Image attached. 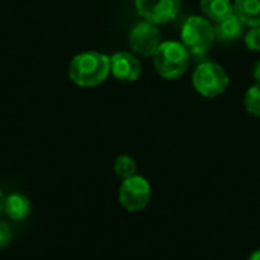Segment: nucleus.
Wrapping results in <instances>:
<instances>
[{
    "label": "nucleus",
    "mask_w": 260,
    "mask_h": 260,
    "mask_svg": "<svg viewBox=\"0 0 260 260\" xmlns=\"http://www.w3.org/2000/svg\"><path fill=\"white\" fill-rule=\"evenodd\" d=\"M244 107L245 110L256 116L260 117V85H251L247 91H245V96H244Z\"/></svg>",
    "instance_id": "14"
},
{
    "label": "nucleus",
    "mask_w": 260,
    "mask_h": 260,
    "mask_svg": "<svg viewBox=\"0 0 260 260\" xmlns=\"http://www.w3.org/2000/svg\"><path fill=\"white\" fill-rule=\"evenodd\" d=\"M11 241H12V230H11V227L6 222L0 221V248L8 247L11 244Z\"/></svg>",
    "instance_id": "16"
},
{
    "label": "nucleus",
    "mask_w": 260,
    "mask_h": 260,
    "mask_svg": "<svg viewBox=\"0 0 260 260\" xmlns=\"http://www.w3.org/2000/svg\"><path fill=\"white\" fill-rule=\"evenodd\" d=\"M233 11L245 26H260V0H235Z\"/></svg>",
    "instance_id": "9"
},
{
    "label": "nucleus",
    "mask_w": 260,
    "mask_h": 260,
    "mask_svg": "<svg viewBox=\"0 0 260 260\" xmlns=\"http://www.w3.org/2000/svg\"><path fill=\"white\" fill-rule=\"evenodd\" d=\"M151 184L142 175H134L122 180L119 189V203L128 212H140L151 201Z\"/></svg>",
    "instance_id": "5"
},
{
    "label": "nucleus",
    "mask_w": 260,
    "mask_h": 260,
    "mask_svg": "<svg viewBox=\"0 0 260 260\" xmlns=\"http://www.w3.org/2000/svg\"><path fill=\"white\" fill-rule=\"evenodd\" d=\"M216 40L210 20L201 15H190L181 27V43L195 56L206 55Z\"/></svg>",
    "instance_id": "3"
},
{
    "label": "nucleus",
    "mask_w": 260,
    "mask_h": 260,
    "mask_svg": "<svg viewBox=\"0 0 260 260\" xmlns=\"http://www.w3.org/2000/svg\"><path fill=\"white\" fill-rule=\"evenodd\" d=\"M110 73L123 82H133L142 75L140 61L129 52H117L110 56Z\"/></svg>",
    "instance_id": "8"
},
{
    "label": "nucleus",
    "mask_w": 260,
    "mask_h": 260,
    "mask_svg": "<svg viewBox=\"0 0 260 260\" xmlns=\"http://www.w3.org/2000/svg\"><path fill=\"white\" fill-rule=\"evenodd\" d=\"M247 260H260V248L254 250V251L248 256V259Z\"/></svg>",
    "instance_id": "18"
},
{
    "label": "nucleus",
    "mask_w": 260,
    "mask_h": 260,
    "mask_svg": "<svg viewBox=\"0 0 260 260\" xmlns=\"http://www.w3.org/2000/svg\"><path fill=\"white\" fill-rule=\"evenodd\" d=\"M244 26L245 24L235 14H232L230 17H227L225 20L216 24L215 27L216 38L221 41H233L244 34Z\"/></svg>",
    "instance_id": "12"
},
{
    "label": "nucleus",
    "mask_w": 260,
    "mask_h": 260,
    "mask_svg": "<svg viewBox=\"0 0 260 260\" xmlns=\"http://www.w3.org/2000/svg\"><path fill=\"white\" fill-rule=\"evenodd\" d=\"M200 8L209 20L216 23L235 14L232 0H201Z\"/></svg>",
    "instance_id": "10"
},
{
    "label": "nucleus",
    "mask_w": 260,
    "mask_h": 260,
    "mask_svg": "<svg viewBox=\"0 0 260 260\" xmlns=\"http://www.w3.org/2000/svg\"><path fill=\"white\" fill-rule=\"evenodd\" d=\"M229 84L230 78L225 69L212 61L201 62L192 75L193 88L204 98H218L227 90Z\"/></svg>",
    "instance_id": "4"
},
{
    "label": "nucleus",
    "mask_w": 260,
    "mask_h": 260,
    "mask_svg": "<svg viewBox=\"0 0 260 260\" xmlns=\"http://www.w3.org/2000/svg\"><path fill=\"white\" fill-rule=\"evenodd\" d=\"M160 44V30L154 23L140 21L129 32V47L140 56H154Z\"/></svg>",
    "instance_id": "6"
},
{
    "label": "nucleus",
    "mask_w": 260,
    "mask_h": 260,
    "mask_svg": "<svg viewBox=\"0 0 260 260\" xmlns=\"http://www.w3.org/2000/svg\"><path fill=\"white\" fill-rule=\"evenodd\" d=\"M110 75V56L101 52L88 50L78 53L69 66L70 79L79 87H96Z\"/></svg>",
    "instance_id": "1"
},
{
    "label": "nucleus",
    "mask_w": 260,
    "mask_h": 260,
    "mask_svg": "<svg viewBox=\"0 0 260 260\" xmlns=\"http://www.w3.org/2000/svg\"><path fill=\"white\" fill-rule=\"evenodd\" d=\"M3 206H5V195H3V192L0 190V213H2V210H3Z\"/></svg>",
    "instance_id": "19"
},
{
    "label": "nucleus",
    "mask_w": 260,
    "mask_h": 260,
    "mask_svg": "<svg viewBox=\"0 0 260 260\" xmlns=\"http://www.w3.org/2000/svg\"><path fill=\"white\" fill-rule=\"evenodd\" d=\"M154 67L165 79L181 78L189 67V50L178 41H161L154 53Z\"/></svg>",
    "instance_id": "2"
},
{
    "label": "nucleus",
    "mask_w": 260,
    "mask_h": 260,
    "mask_svg": "<svg viewBox=\"0 0 260 260\" xmlns=\"http://www.w3.org/2000/svg\"><path fill=\"white\" fill-rule=\"evenodd\" d=\"M181 8V0H136L139 15L149 23L163 24L174 20Z\"/></svg>",
    "instance_id": "7"
},
{
    "label": "nucleus",
    "mask_w": 260,
    "mask_h": 260,
    "mask_svg": "<svg viewBox=\"0 0 260 260\" xmlns=\"http://www.w3.org/2000/svg\"><path fill=\"white\" fill-rule=\"evenodd\" d=\"M3 210L8 213V216L14 221H23L27 218L30 212V203L29 200L21 193H12L9 197H5V206Z\"/></svg>",
    "instance_id": "11"
},
{
    "label": "nucleus",
    "mask_w": 260,
    "mask_h": 260,
    "mask_svg": "<svg viewBox=\"0 0 260 260\" xmlns=\"http://www.w3.org/2000/svg\"><path fill=\"white\" fill-rule=\"evenodd\" d=\"M253 78L256 81V84L260 85V59L254 64V69H253Z\"/></svg>",
    "instance_id": "17"
},
{
    "label": "nucleus",
    "mask_w": 260,
    "mask_h": 260,
    "mask_svg": "<svg viewBox=\"0 0 260 260\" xmlns=\"http://www.w3.org/2000/svg\"><path fill=\"white\" fill-rule=\"evenodd\" d=\"M245 46L253 50V52H260V26L257 27H250V30L244 35Z\"/></svg>",
    "instance_id": "15"
},
{
    "label": "nucleus",
    "mask_w": 260,
    "mask_h": 260,
    "mask_svg": "<svg viewBox=\"0 0 260 260\" xmlns=\"http://www.w3.org/2000/svg\"><path fill=\"white\" fill-rule=\"evenodd\" d=\"M114 172L120 180H126L137 174V163L134 161L133 157L122 154L114 161Z\"/></svg>",
    "instance_id": "13"
}]
</instances>
